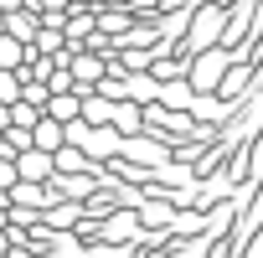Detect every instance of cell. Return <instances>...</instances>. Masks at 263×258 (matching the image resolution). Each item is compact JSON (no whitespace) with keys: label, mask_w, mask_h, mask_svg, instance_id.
<instances>
[{"label":"cell","mask_w":263,"mask_h":258,"mask_svg":"<svg viewBox=\"0 0 263 258\" xmlns=\"http://www.w3.org/2000/svg\"><path fill=\"white\" fill-rule=\"evenodd\" d=\"M227 67H232V57H227V52H217V47H206V52L186 57V88H191L196 98H212Z\"/></svg>","instance_id":"obj_1"},{"label":"cell","mask_w":263,"mask_h":258,"mask_svg":"<svg viewBox=\"0 0 263 258\" xmlns=\"http://www.w3.org/2000/svg\"><path fill=\"white\" fill-rule=\"evenodd\" d=\"M11 171H16V181L47 186V181H52V155H42V150H21V155L11 160Z\"/></svg>","instance_id":"obj_2"},{"label":"cell","mask_w":263,"mask_h":258,"mask_svg":"<svg viewBox=\"0 0 263 258\" xmlns=\"http://www.w3.org/2000/svg\"><path fill=\"white\" fill-rule=\"evenodd\" d=\"M62 145H67V129H62V124H52V119H36V124H31V150L57 155Z\"/></svg>","instance_id":"obj_3"},{"label":"cell","mask_w":263,"mask_h":258,"mask_svg":"<svg viewBox=\"0 0 263 258\" xmlns=\"http://www.w3.org/2000/svg\"><path fill=\"white\" fill-rule=\"evenodd\" d=\"M42 26H36V16H31V6H21L16 16H6V36L11 42H21V47H31V36H36Z\"/></svg>","instance_id":"obj_4"},{"label":"cell","mask_w":263,"mask_h":258,"mask_svg":"<svg viewBox=\"0 0 263 258\" xmlns=\"http://www.w3.org/2000/svg\"><path fill=\"white\" fill-rule=\"evenodd\" d=\"M21 62H26V47H21V42H11L6 31H0V72H16Z\"/></svg>","instance_id":"obj_5"},{"label":"cell","mask_w":263,"mask_h":258,"mask_svg":"<svg viewBox=\"0 0 263 258\" xmlns=\"http://www.w3.org/2000/svg\"><path fill=\"white\" fill-rule=\"evenodd\" d=\"M0 103H21V83H16V72H0Z\"/></svg>","instance_id":"obj_6"}]
</instances>
